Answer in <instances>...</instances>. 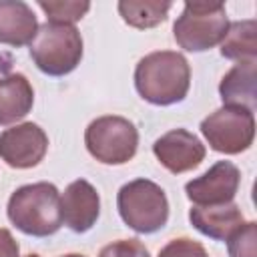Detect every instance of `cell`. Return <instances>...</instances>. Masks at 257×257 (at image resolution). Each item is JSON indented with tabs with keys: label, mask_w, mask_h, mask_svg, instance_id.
<instances>
[{
	"label": "cell",
	"mask_w": 257,
	"mask_h": 257,
	"mask_svg": "<svg viewBox=\"0 0 257 257\" xmlns=\"http://www.w3.org/2000/svg\"><path fill=\"white\" fill-rule=\"evenodd\" d=\"M191 84V68L187 58L175 50L151 52L139 60L135 68V86L139 94L159 106L181 102Z\"/></svg>",
	"instance_id": "obj_1"
},
{
	"label": "cell",
	"mask_w": 257,
	"mask_h": 257,
	"mask_svg": "<svg viewBox=\"0 0 257 257\" xmlns=\"http://www.w3.org/2000/svg\"><path fill=\"white\" fill-rule=\"evenodd\" d=\"M6 211L12 225L26 235L48 237L62 225L60 193L46 181L16 189L8 199Z\"/></svg>",
	"instance_id": "obj_2"
},
{
	"label": "cell",
	"mask_w": 257,
	"mask_h": 257,
	"mask_svg": "<svg viewBox=\"0 0 257 257\" xmlns=\"http://www.w3.org/2000/svg\"><path fill=\"white\" fill-rule=\"evenodd\" d=\"M30 56L38 70L50 76L72 72L82 58V36L72 24L46 22L30 42Z\"/></svg>",
	"instance_id": "obj_3"
},
{
	"label": "cell",
	"mask_w": 257,
	"mask_h": 257,
	"mask_svg": "<svg viewBox=\"0 0 257 257\" xmlns=\"http://www.w3.org/2000/svg\"><path fill=\"white\" fill-rule=\"evenodd\" d=\"M229 28L225 4L187 2L173 26L177 44L189 52H203L219 44Z\"/></svg>",
	"instance_id": "obj_4"
},
{
	"label": "cell",
	"mask_w": 257,
	"mask_h": 257,
	"mask_svg": "<svg viewBox=\"0 0 257 257\" xmlns=\"http://www.w3.org/2000/svg\"><path fill=\"white\" fill-rule=\"evenodd\" d=\"M116 205L120 219L137 233H155L167 225V195L149 179H135L122 185L116 195Z\"/></svg>",
	"instance_id": "obj_5"
},
{
	"label": "cell",
	"mask_w": 257,
	"mask_h": 257,
	"mask_svg": "<svg viewBox=\"0 0 257 257\" xmlns=\"http://www.w3.org/2000/svg\"><path fill=\"white\" fill-rule=\"evenodd\" d=\"M84 143L88 153L104 165H122L128 163L139 147L137 126L116 114H106L94 118L84 133Z\"/></svg>",
	"instance_id": "obj_6"
},
{
	"label": "cell",
	"mask_w": 257,
	"mask_h": 257,
	"mask_svg": "<svg viewBox=\"0 0 257 257\" xmlns=\"http://www.w3.org/2000/svg\"><path fill=\"white\" fill-rule=\"evenodd\" d=\"M201 133L213 151L237 155L251 147L255 137V118L247 108L221 106L203 118Z\"/></svg>",
	"instance_id": "obj_7"
},
{
	"label": "cell",
	"mask_w": 257,
	"mask_h": 257,
	"mask_svg": "<svg viewBox=\"0 0 257 257\" xmlns=\"http://www.w3.org/2000/svg\"><path fill=\"white\" fill-rule=\"evenodd\" d=\"M48 151L46 133L34 122H20L0 133V159L14 169L36 167Z\"/></svg>",
	"instance_id": "obj_8"
},
{
	"label": "cell",
	"mask_w": 257,
	"mask_h": 257,
	"mask_svg": "<svg viewBox=\"0 0 257 257\" xmlns=\"http://www.w3.org/2000/svg\"><path fill=\"white\" fill-rule=\"evenodd\" d=\"M241 183V173L231 161L215 163L207 173L185 185L187 197L199 205H225L231 203Z\"/></svg>",
	"instance_id": "obj_9"
},
{
	"label": "cell",
	"mask_w": 257,
	"mask_h": 257,
	"mask_svg": "<svg viewBox=\"0 0 257 257\" xmlns=\"http://www.w3.org/2000/svg\"><path fill=\"white\" fill-rule=\"evenodd\" d=\"M153 153L167 171L179 175L201 165L205 145L187 128H173L155 141Z\"/></svg>",
	"instance_id": "obj_10"
},
{
	"label": "cell",
	"mask_w": 257,
	"mask_h": 257,
	"mask_svg": "<svg viewBox=\"0 0 257 257\" xmlns=\"http://www.w3.org/2000/svg\"><path fill=\"white\" fill-rule=\"evenodd\" d=\"M60 211L62 223L68 229H72L74 233L88 231L96 223L100 213V199L96 189L84 179L72 181L60 197Z\"/></svg>",
	"instance_id": "obj_11"
},
{
	"label": "cell",
	"mask_w": 257,
	"mask_h": 257,
	"mask_svg": "<svg viewBox=\"0 0 257 257\" xmlns=\"http://www.w3.org/2000/svg\"><path fill=\"white\" fill-rule=\"evenodd\" d=\"M189 219L199 233L217 241H227L245 223L241 209L233 201L225 205H207V207L195 205L189 211Z\"/></svg>",
	"instance_id": "obj_12"
},
{
	"label": "cell",
	"mask_w": 257,
	"mask_h": 257,
	"mask_svg": "<svg viewBox=\"0 0 257 257\" xmlns=\"http://www.w3.org/2000/svg\"><path fill=\"white\" fill-rule=\"evenodd\" d=\"M223 106H239L253 112L257 98V60L237 62L219 84Z\"/></svg>",
	"instance_id": "obj_13"
},
{
	"label": "cell",
	"mask_w": 257,
	"mask_h": 257,
	"mask_svg": "<svg viewBox=\"0 0 257 257\" xmlns=\"http://www.w3.org/2000/svg\"><path fill=\"white\" fill-rule=\"evenodd\" d=\"M38 22L32 8L20 0L0 2V44L24 46L36 36Z\"/></svg>",
	"instance_id": "obj_14"
},
{
	"label": "cell",
	"mask_w": 257,
	"mask_h": 257,
	"mask_svg": "<svg viewBox=\"0 0 257 257\" xmlns=\"http://www.w3.org/2000/svg\"><path fill=\"white\" fill-rule=\"evenodd\" d=\"M34 104V90L20 72L0 76V124L24 118Z\"/></svg>",
	"instance_id": "obj_15"
},
{
	"label": "cell",
	"mask_w": 257,
	"mask_h": 257,
	"mask_svg": "<svg viewBox=\"0 0 257 257\" xmlns=\"http://www.w3.org/2000/svg\"><path fill=\"white\" fill-rule=\"evenodd\" d=\"M257 22L255 20H239L229 24L225 38L221 40V54L229 60H255L257 42H255Z\"/></svg>",
	"instance_id": "obj_16"
},
{
	"label": "cell",
	"mask_w": 257,
	"mask_h": 257,
	"mask_svg": "<svg viewBox=\"0 0 257 257\" xmlns=\"http://www.w3.org/2000/svg\"><path fill=\"white\" fill-rule=\"evenodd\" d=\"M171 2H155V0H120L118 12L122 20L133 28H153L167 20V12Z\"/></svg>",
	"instance_id": "obj_17"
},
{
	"label": "cell",
	"mask_w": 257,
	"mask_h": 257,
	"mask_svg": "<svg viewBox=\"0 0 257 257\" xmlns=\"http://www.w3.org/2000/svg\"><path fill=\"white\" fill-rule=\"evenodd\" d=\"M38 6L46 12L48 22H56V24H72L90 10V2H66V0L64 2L40 0Z\"/></svg>",
	"instance_id": "obj_18"
},
{
	"label": "cell",
	"mask_w": 257,
	"mask_h": 257,
	"mask_svg": "<svg viewBox=\"0 0 257 257\" xmlns=\"http://www.w3.org/2000/svg\"><path fill=\"white\" fill-rule=\"evenodd\" d=\"M227 243L231 257H257V225L253 221L243 223Z\"/></svg>",
	"instance_id": "obj_19"
},
{
	"label": "cell",
	"mask_w": 257,
	"mask_h": 257,
	"mask_svg": "<svg viewBox=\"0 0 257 257\" xmlns=\"http://www.w3.org/2000/svg\"><path fill=\"white\" fill-rule=\"evenodd\" d=\"M98 257H151L139 239H120L104 245Z\"/></svg>",
	"instance_id": "obj_20"
},
{
	"label": "cell",
	"mask_w": 257,
	"mask_h": 257,
	"mask_svg": "<svg viewBox=\"0 0 257 257\" xmlns=\"http://www.w3.org/2000/svg\"><path fill=\"white\" fill-rule=\"evenodd\" d=\"M159 257H209V255L201 243L187 239V237H179V239L169 241L159 251Z\"/></svg>",
	"instance_id": "obj_21"
},
{
	"label": "cell",
	"mask_w": 257,
	"mask_h": 257,
	"mask_svg": "<svg viewBox=\"0 0 257 257\" xmlns=\"http://www.w3.org/2000/svg\"><path fill=\"white\" fill-rule=\"evenodd\" d=\"M0 257H18V243L4 227H0Z\"/></svg>",
	"instance_id": "obj_22"
},
{
	"label": "cell",
	"mask_w": 257,
	"mask_h": 257,
	"mask_svg": "<svg viewBox=\"0 0 257 257\" xmlns=\"http://www.w3.org/2000/svg\"><path fill=\"white\" fill-rule=\"evenodd\" d=\"M62 257H84V255H80V253H68V255H62Z\"/></svg>",
	"instance_id": "obj_23"
},
{
	"label": "cell",
	"mask_w": 257,
	"mask_h": 257,
	"mask_svg": "<svg viewBox=\"0 0 257 257\" xmlns=\"http://www.w3.org/2000/svg\"><path fill=\"white\" fill-rule=\"evenodd\" d=\"M26 257H40V255H36V253H30V255H26Z\"/></svg>",
	"instance_id": "obj_24"
}]
</instances>
